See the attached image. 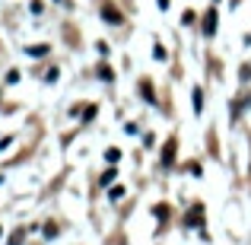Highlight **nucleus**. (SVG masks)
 <instances>
[{
    "instance_id": "nucleus-1",
    "label": "nucleus",
    "mask_w": 251,
    "mask_h": 245,
    "mask_svg": "<svg viewBox=\"0 0 251 245\" xmlns=\"http://www.w3.org/2000/svg\"><path fill=\"white\" fill-rule=\"evenodd\" d=\"M102 19H105V23H111V26H121L124 23L121 10H118L115 3H102Z\"/></svg>"
},
{
    "instance_id": "nucleus-2",
    "label": "nucleus",
    "mask_w": 251,
    "mask_h": 245,
    "mask_svg": "<svg viewBox=\"0 0 251 245\" xmlns=\"http://www.w3.org/2000/svg\"><path fill=\"white\" fill-rule=\"evenodd\" d=\"M175 137H169V143H166V150H162V165H172L175 163Z\"/></svg>"
},
{
    "instance_id": "nucleus-3",
    "label": "nucleus",
    "mask_w": 251,
    "mask_h": 245,
    "mask_svg": "<svg viewBox=\"0 0 251 245\" xmlns=\"http://www.w3.org/2000/svg\"><path fill=\"white\" fill-rule=\"evenodd\" d=\"M201 223H203V207L194 204V207H191V217H188V226H201Z\"/></svg>"
},
{
    "instance_id": "nucleus-4",
    "label": "nucleus",
    "mask_w": 251,
    "mask_h": 245,
    "mask_svg": "<svg viewBox=\"0 0 251 245\" xmlns=\"http://www.w3.org/2000/svg\"><path fill=\"white\" fill-rule=\"evenodd\" d=\"M203 32H207V35H213V32H216V13L213 10L207 13V19H203Z\"/></svg>"
},
{
    "instance_id": "nucleus-5",
    "label": "nucleus",
    "mask_w": 251,
    "mask_h": 245,
    "mask_svg": "<svg viewBox=\"0 0 251 245\" xmlns=\"http://www.w3.org/2000/svg\"><path fill=\"white\" fill-rule=\"evenodd\" d=\"M140 89H143V99H147V102H153V99H156V96H153V86H150L147 80L140 83Z\"/></svg>"
},
{
    "instance_id": "nucleus-6",
    "label": "nucleus",
    "mask_w": 251,
    "mask_h": 245,
    "mask_svg": "<svg viewBox=\"0 0 251 245\" xmlns=\"http://www.w3.org/2000/svg\"><path fill=\"white\" fill-rule=\"evenodd\" d=\"M29 54H32V57H42V54H48V45H35V48H29Z\"/></svg>"
},
{
    "instance_id": "nucleus-7",
    "label": "nucleus",
    "mask_w": 251,
    "mask_h": 245,
    "mask_svg": "<svg viewBox=\"0 0 251 245\" xmlns=\"http://www.w3.org/2000/svg\"><path fill=\"white\" fill-rule=\"evenodd\" d=\"M201 109H203V92L194 89V111H201Z\"/></svg>"
},
{
    "instance_id": "nucleus-8",
    "label": "nucleus",
    "mask_w": 251,
    "mask_h": 245,
    "mask_svg": "<svg viewBox=\"0 0 251 245\" xmlns=\"http://www.w3.org/2000/svg\"><path fill=\"white\" fill-rule=\"evenodd\" d=\"M153 54H156V61H166V48H162V45H156Z\"/></svg>"
},
{
    "instance_id": "nucleus-9",
    "label": "nucleus",
    "mask_w": 251,
    "mask_h": 245,
    "mask_svg": "<svg viewBox=\"0 0 251 245\" xmlns=\"http://www.w3.org/2000/svg\"><path fill=\"white\" fill-rule=\"evenodd\" d=\"M111 182H115V169H108V172L102 175V185H111Z\"/></svg>"
},
{
    "instance_id": "nucleus-10",
    "label": "nucleus",
    "mask_w": 251,
    "mask_h": 245,
    "mask_svg": "<svg viewBox=\"0 0 251 245\" xmlns=\"http://www.w3.org/2000/svg\"><path fill=\"white\" fill-rule=\"evenodd\" d=\"M166 214H169V207H166V204H159V207H156V217H159V220H166Z\"/></svg>"
}]
</instances>
